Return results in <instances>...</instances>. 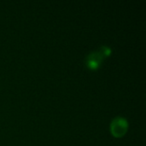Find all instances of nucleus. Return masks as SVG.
<instances>
[{
    "label": "nucleus",
    "mask_w": 146,
    "mask_h": 146,
    "mask_svg": "<svg viewBox=\"0 0 146 146\" xmlns=\"http://www.w3.org/2000/svg\"><path fill=\"white\" fill-rule=\"evenodd\" d=\"M129 128V123L127 120L121 116L114 118L110 125V132L111 135L115 139L123 138Z\"/></svg>",
    "instance_id": "f257e3e1"
},
{
    "label": "nucleus",
    "mask_w": 146,
    "mask_h": 146,
    "mask_svg": "<svg viewBox=\"0 0 146 146\" xmlns=\"http://www.w3.org/2000/svg\"><path fill=\"white\" fill-rule=\"evenodd\" d=\"M104 58L105 57L102 55V53L99 50L93 51L86 57L85 63L88 69L98 70L101 67Z\"/></svg>",
    "instance_id": "f03ea898"
},
{
    "label": "nucleus",
    "mask_w": 146,
    "mask_h": 146,
    "mask_svg": "<svg viewBox=\"0 0 146 146\" xmlns=\"http://www.w3.org/2000/svg\"><path fill=\"white\" fill-rule=\"evenodd\" d=\"M99 51L102 53V55H103L105 58L109 57V56H110L111 52H112L111 49H110L109 46H105V45H104V46H102V47L100 48Z\"/></svg>",
    "instance_id": "7ed1b4c3"
}]
</instances>
